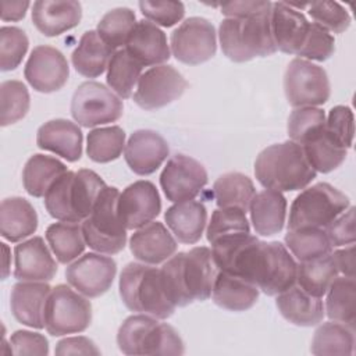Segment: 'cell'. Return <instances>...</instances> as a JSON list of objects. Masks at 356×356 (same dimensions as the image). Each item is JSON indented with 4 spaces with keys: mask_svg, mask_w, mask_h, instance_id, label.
Wrapping results in <instances>:
<instances>
[{
    "mask_svg": "<svg viewBox=\"0 0 356 356\" xmlns=\"http://www.w3.org/2000/svg\"><path fill=\"white\" fill-rule=\"evenodd\" d=\"M218 271L243 278L268 296L296 284L298 263L281 242H264L249 234H232L211 243Z\"/></svg>",
    "mask_w": 356,
    "mask_h": 356,
    "instance_id": "cell-1",
    "label": "cell"
},
{
    "mask_svg": "<svg viewBox=\"0 0 356 356\" xmlns=\"http://www.w3.org/2000/svg\"><path fill=\"white\" fill-rule=\"evenodd\" d=\"M164 284L170 299L175 306L207 300L211 296L218 268L211 249L196 246L189 252L172 254L161 267Z\"/></svg>",
    "mask_w": 356,
    "mask_h": 356,
    "instance_id": "cell-2",
    "label": "cell"
},
{
    "mask_svg": "<svg viewBox=\"0 0 356 356\" xmlns=\"http://www.w3.org/2000/svg\"><path fill=\"white\" fill-rule=\"evenodd\" d=\"M256 179L277 192L305 189L317 175L309 164L302 145L286 140L261 150L254 161Z\"/></svg>",
    "mask_w": 356,
    "mask_h": 356,
    "instance_id": "cell-3",
    "label": "cell"
},
{
    "mask_svg": "<svg viewBox=\"0 0 356 356\" xmlns=\"http://www.w3.org/2000/svg\"><path fill=\"white\" fill-rule=\"evenodd\" d=\"M104 186H107L106 182L92 170L67 171L54 181L43 196L44 207L58 221H83L92 213Z\"/></svg>",
    "mask_w": 356,
    "mask_h": 356,
    "instance_id": "cell-4",
    "label": "cell"
},
{
    "mask_svg": "<svg viewBox=\"0 0 356 356\" xmlns=\"http://www.w3.org/2000/svg\"><path fill=\"white\" fill-rule=\"evenodd\" d=\"M120 296L131 312L145 313L160 320L171 317L175 305L170 299L161 268L146 263H128L118 282Z\"/></svg>",
    "mask_w": 356,
    "mask_h": 356,
    "instance_id": "cell-5",
    "label": "cell"
},
{
    "mask_svg": "<svg viewBox=\"0 0 356 356\" xmlns=\"http://www.w3.org/2000/svg\"><path fill=\"white\" fill-rule=\"evenodd\" d=\"M218 38L222 53L235 63L267 57L277 51L271 32V10L248 18L222 19Z\"/></svg>",
    "mask_w": 356,
    "mask_h": 356,
    "instance_id": "cell-6",
    "label": "cell"
},
{
    "mask_svg": "<svg viewBox=\"0 0 356 356\" xmlns=\"http://www.w3.org/2000/svg\"><path fill=\"white\" fill-rule=\"evenodd\" d=\"M117 345L125 355H182L185 352L184 342L174 327L145 313L124 320L117 332Z\"/></svg>",
    "mask_w": 356,
    "mask_h": 356,
    "instance_id": "cell-7",
    "label": "cell"
},
{
    "mask_svg": "<svg viewBox=\"0 0 356 356\" xmlns=\"http://www.w3.org/2000/svg\"><path fill=\"white\" fill-rule=\"evenodd\" d=\"M118 197L120 191L115 186H104L92 213L82 221L85 242L97 253L115 254L125 248L127 228L117 211Z\"/></svg>",
    "mask_w": 356,
    "mask_h": 356,
    "instance_id": "cell-8",
    "label": "cell"
},
{
    "mask_svg": "<svg viewBox=\"0 0 356 356\" xmlns=\"http://www.w3.org/2000/svg\"><path fill=\"white\" fill-rule=\"evenodd\" d=\"M350 206L345 193L327 182L303 189L292 202L288 229L314 227L325 228Z\"/></svg>",
    "mask_w": 356,
    "mask_h": 356,
    "instance_id": "cell-9",
    "label": "cell"
},
{
    "mask_svg": "<svg viewBox=\"0 0 356 356\" xmlns=\"http://www.w3.org/2000/svg\"><path fill=\"white\" fill-rule=\"evenodd\" d=\"M92 321V305L72 286L51 288L44 309V328L53 337L85 331Z\"/></svg>",
    "mask_w": 356,
    "mask_h": 356,
    "instance_id": "cell-10",
    "label": "cell"
},
{
    "mask_svg": "<svg viewBox=\"0 0 356 356\" xmlns=\"http://www.w3.org/2000/svg\"><path fill=\"white\" fill-rule=\"evenodd\" d=\"M284 90L288 103L298 107H316L330 99L331 88L323 67L303 58H293L284 75Z\"/></svg>",
    "mask_w": 356,
    "mask_h": 356,
    "instance_id": "cell-11",
    "label": "cell"
},
{
    "mask_svg": "<svg viewBox=\"0 0 356 356\" xmlns=\"http://www.w3.org/2000/svg\"><path fill=\"white\" fill-rule=\"evenodd\" d=\"M122 100L96 81L81 83L71 100L72 118L85 128L117 121L122 115Z\"/></svg>",
    "mask_w": 356,
    "mask_h": 356,
    "instance_id": "cell-12",
    "label": "cell"
},
{
    "mask_svg": "<svg viewBox=\"0 0 356 356\" xmlns=\"http://www.w3.org/2000/svg\"><path fill=\"white\" fill-rule=\"evenodd\" d=\"M171 51L178 61L188 65L210 60L217 51L214 25L202 17L186 18L171 33Z\"/></svg>",
    "mask_w": 356,
    "mask_h": 356,
    "instance_id": "cell-13",
    "label": "cell"
},
{
    "mask_svg": "<svg viewBox=\"0 0 356 356\" xmlns=\"http://www.w3.org/2000/svg\"><path fill=\"white\" fill-rule=\"evenodd\" d=\"M186 88V79L172 65H154L140 75L134 102L143 110H157L181 97Z\"/></svg>",
    "mask_w": 356,
    "mask_h": 356,
    "instance_id": "cell-14",
    "label": "cell"
},
{
    "mask_svg": "<svg viewBox=\"0 0 356 356\" xmlns=\"http://www.w3.org/2000/svg\"><path fill=\"white\" fill-rule=\"evenodd\" d=\"M207 184L204 167L186 154L172 156L160 175V185L165 197L172 202L193 200Z\"/></svg>",
    "mask_w": 356,
    "mask_h": 356,
    "instance_id": "cell-15",
    "label": "cell"
},
{
    "mask_svg": "<svg viewBox=\"0 0 356 356\" xmlns=\"http://www.w3.org/2000/svg\"><path fill=\"white\" fill-rule=\"evenodd\" d=\"M115 273L117 264L110 256L86 253L65 268V278L83 296L97 298L110 289Z\"/></svg>",
    "mask_w": 356,
    "mask_h": 356,
    "instance_id": "cell-16",
    "label": "cell"
},
{
    "mask_svg": "<svg viewBox=\"0 0 356 356\" xmlns=\"http://www.w3.org/2000/svg\"><path fill=\"white\" fill-rule=\"evenodd\" d=\"M24 75L35 90L51 93L60 90L67 83L70 67L65 56L58 49L40 44L31 51Z\"/></svg>",
    "mask_w": 356,
    "mask_h": 356,
    "instance_id": "cell-17",
    "label": "cell"
},
{
    "mask_svg": "<svg viewBox=\"0 0 356 356\" xmlns=\"http://www.w3.org/2000/svg\"><path fill=\"white\" fill-rule=\"evenodd\" d=\"M117 211L127 229H138L152 222L161 211L157 188L145 179L128 185L120 193Z\"/></svg>",
    "mask_w": 356,
    "mask_h": 356,
    "instance_id": "cell-18",
    "label": "cell"
},
{
    "mask_svg": "<svg viewBox=\"0 0 356 356\" xmlns=\"http://www.w3.org/2000/svg\"><path fill=\"white\" fill-rule=\"evenodd\" d=\"M168 153L167 140L152 129L135 131L124 147V159L131 171L138 175L153 174L164 163Z\"/></svg>",
    "mask_w": 356,
    "mask_h": 356,
    "instance_id": "cell-19",
    "label": "cell"
},
{
    "mask_svg": "<svg viewBox=\"0 0 356 356\" xmlns=\"http://www.w3.org/2000/svg\"><path fill=\"white\" fill-rule=\"evenodd\" d=\"M14 277L19 281H51L57 273V263L42 236L21 242L14 249Z\"/></svg>",
    "mask_w": 356,
    "mask_h": 356,
    "instance_id": "cell-20",
    "label": "cell"
},
{
    "mask_svg": "<svg viewBox=\"0 0 356 356\" xmlns=\"http://www.w3.org/2000/svg\"><path fill=\"white\" fill-rule=\"evenodd\" d=\"M310 22L305 15L284 1L273 3L271 32L277 50L286 54H298L302 49Z\"/></svg>",
    "mask_w": 356,
    "mask_h": 356,
    "instance_id": "cell-21",
    "label": "cell"
},
{
    "mask_svg": "<svg viewBox=\"0 0 356 356\" xmlns=\"http://www.w3.org/2000/svg\"><path fill=\"white\" fill-rule=\"evenodd\" d=\"M51 286L42 281H21L11 289L10 306L17 321L32 327H44V309Z\"/></svg>",
    "mask_w": 356,
    "mask_h": 356,
    "instance_id": "cell-22",
    "label": "cell"
},
{
    "mask_svg": "<svg viewBox=\"0 0 356 356\" xmlns=\"http://www.w3.org/2000/svg\"><path fill=\"white\" fill-rule=\"evenodd\" d=\"M178 243L163 222L152 221L138 228L131 239L129 249L135 259L146 264H160L177 252Z\"/></svg>",
    "mask_w": 356,
    "mask_h": 356,
    "instance_id": "cell-23",
    "label": "cell"
},
{
    "mask_svg": "<svg viewBox=\"0 0 356 356\" xmlns=\"http://www.w3.org/2000/svg\"><path fill=\"white\" fill-rule=\"evenodd\" d=\"M82 18L81 3L74 0H39L32 6V22L44 36H58L75 28Z\"/></svg>",
    "mask_w": 356,
    "mask_h": 356,
    "instance_id": "cell-24",
    "label": "cell"
},
{
    "mask_svg": "<svg viewBox=\"0 0 356 356\" xmlns=\"http://www.w3.org/2000/svg\"><path fill=\"white\" fill-rule=\"evenodd\" d=\"M125 50L143 67L161 65L171 57L165 33L147 19L136 22L127 40Z\"/></svg>",
    "mask_w": 356,
    "mask_h": 356,
    "instance_id": "cell-25",
    "label": "cell"
},
{
    "mask_svg": "<svg viewBox=\"0 0 356 356\" xmlns=\"http://www.w3.org/2000/svg\"><path fill=\"white\" fill-rule=\"evenodd\" d=\"M82 132L79 127L64 118L44 122L36 134V145L43 150L56 153L67 161H78L82 156Z\"/></svg>",
    "mask_w": 356,
    "mask_h": 356,
    "instance_id": "cell-26",
    "label": "cell"
},
{
    "mask_svg": "<svg viewBox=\"0 0 356 356\" xmlns=\"http://www.w3.org/2000/svg\"><path fill=\"white\" fill-rule=\"evenodd\" d=\"M275 305L285 320L300 327L317 325L325 316L323 300L295 285L278 293Z\"/></svg>",
    "mask_w": 356,
    "mask_h": 356,
    "instance_id": "cell-27",
    "label": "cell"
},
{
    "mask_svg": "<svg viewBox=\"0 0 356 356\" xmlns=\"http://www.w3.org/2000/svg\"><path fill=\"white\" fill-rule=\"evenodd\" d=\"M164 220L178 242L193 245L202 238L207 222V210L203 203L196 200L178 202L167 209Z\"/></svg>",
    "mask_w": 356,
    "mask_h": 356,
    "instance_id": "cell-28",
    "label": "cell"
},
{
    "mask_svg": "<svg viewBox=\"0 0 356 356\" xmlns=\"http://www.w3.org/2000/svg\"><path fill=\"white\" fill-rule=\"evenodd\" d=\"M250 220L256 234L271 236L284 228L286 217V199L281 192L264 189L254 193L249 204Z\"/></svg>",
    "mask_w": 356,
    "mask_h": 356,
    "instance_id": "cell-29",
    "label": "cell"
},
{
    "mask_svg": "<svg viewBox=\"0 0 356 356\" xmlns=\"http://www.w3.org/2000/svg\"><path fill=\"white\" fill-rule=\"evenodd\" d=\"M38 229L35 207L24 197H7L0 204V234L10 242H19Z\"/></svg>",
    "mask_w": 356,
    "mask_h": 356,
    "instance_id": "cell-30",
    "label": "cell"
},
{
    "mask_svg": "<svg viewBox=\"0 0 356 356\" xmlns=\"http://www.w3.org/2000/svg\"><path fill=\"white\" fill-rule=\"evenodd\" d=\"M114 53V49L104 43L96 31H86L72 51L71 61L78 74L97 78L107 70Z\"/></svg>",
    "mask_w": 356,
    "mask_h": 356,
    "instance_id": "cell-31",
    "label": "cell"
},
{
    "mask_svg": "<svg viewBox=\"0 0 356 356\" xmlns=\"http://www.w3.org/2000/svg\"><path fill=\"white\" fill-rule=\"evenodd\" d=\"M211 296L214 303L225 310L245 312L257 302L259 288L243 278L218 271Z\"/></svg>",
    "mask_w": 356,
    "mask_h": 356,
    "instance_id": "cell-32",
    "label": "cell"
},
{
    "mask_svg": "<svg viewBox=\"0 0 356 356\" xmlns=\"http://www.w3.org/2000/svg\"><path fill=\"white\" fill-rule=\"evenodd\" d=\"M302 147L312 168L321 174L337 170L348 154V149L325 127L307 139Z\"/></svg>",
    "mask_w": 356,
    "mask_h": 356,
    "instance_id": "cell-33",
    "label": "cell"
},
{
    "mask_svg": "<svg viewBox=\"0 0 356 356\" xmlns=\"http://www.w3.org/2000/svg\"><path fill=\"white\" fill-rule=\"evenodd\" d=\"M67 172L64 163L46 154H33L22 171L25 191L33 197H43L57 178Z\"/></svg>",
    "mask_w": 356,
    "mask_h": 356,
    "instance_id": "cell-34",
    "label": "cell"
},
{
    "mask_svg": "<svg viewBox=\"0 0 356 356\" xmlns=\"http://www.w3.org/2000/svg\"><path fill=\"white\" fill-rule=\"evenodd\" d=\"M325 314L330 320L356 325V282L352 277H337L327 291Z\"/></svg>",
    "mask_w": 356,
    "mask_h": 356,
    "instance_id": "cell-35",
    "label": "cell"
},
{
    "mask_svg": "<svg viewBox=\"0 0 356 356\" xmlns=\"http://www.w3.org/2000/svg\"><path fill=\"white\" fill-rule=\"evenodd\" d=\"M355 349V328L343 323L328 321L321 324L312 339L310 352L317 356H349Z\"/></svg>",
    "mask_w": 356,
    "mask_h": 356,
    "instance_id": "cell-36",
    "label": "cell"
},
{
    "mask_svg": "<svg viewBox=\"0 0 356 356\" xmlns=\"http://www.w3.org/2000/svg\"><path fill=\"white\" fill-rule=\"evenodd\" d=\"M46 239L61 264H68L78 259L85 250L86 242L82 225L78 222H54L46 229Z\"/></svg>",
    "mask_w": 356,
    "mask_h": 356,
    "instance_id": "cell-37",
    "label": "cell"
},
{
    "mask_svg": "<svg viewBox=\"0 0 356 356\" xmlns=\"http://www.w3.org/2000/svg\"><path fill=\"white\" fill-rule=\"evenodd\" d=\"M338 273L332 253H330L309 261H299L296 282L307 293L321 298L327 293Z\"/></svg>",
    "mask_w": 356,
    "mask_h": 356,
    "instance_id": "cell-38",
    "label": "cell"
},
{
    "mask_svg": "<svg viewBox=\"0 0 356 356\" xmlns=\"http://www.w3.org/2000/svg\"><path fill=\"white\" fill-rule=\"evenodd\" d=\"M213 193L218 207H238L248 211L256 189L248 175L241 172H227L216 179Z\"/></svg>",
    "mask_w": 356,
    "mask_h": 356,
    "instance_id": "cell-39",
    "label": "cell"
},
{
    "mask_svg": "<svg viewBox=\"0 0 356 356\" xmlns=\"http://www.w3.org/2000/svg\"><path fill=\"white\" fill-rule=\"evenodd\" d=\"M143 65L136 61L125 49L117 50L107 67V85L118 97L129 99L142 75Z\"/></svg>",
    "mask_w": 356,
    "mask_h": 356,
    "instance_id": "cell-40",
    "label": "cell"
},
{
    "mask_svg": "<svg viewBox=\"0 0 356 356\" xmlns=\"http://www.w3.org/2000/svg\"><path fill=\"white\" fill-rule=\"evenodd\" d=\"M285 246L299 261H309L330 254L332 246L323 228L303 227L288 229L285 234Z\"/></svg>",
    "mask_w": 356,
    "mask_h": 356,
    "instance_id": "cell-41",
    "label": "cell"
},
{
    "mask_svg": "<svg viewBox=\"0 0 356 356\" xmlns=\"http://www.w3.org/2000/svg\"><path fill=\"white\" fill-rule=\"evenodd\" d=\"M86 153L95 163H110L118 159L125 147V132L121 127L92 129L86 138Z\"/></svg>",
    "mask_w": 356,
    "mask_h": 356,
    "instance_id": "cell-42",
    "label": "cell"
},
{
    "mask_svg": "<svg viewBox=\"0 0 356 356\" xmlns=\"http://www.w3.org/2000/svg\"><path fill=\"white\" fill-rule=\"evenodd\" d=\"M135 13L128 7H117L106 13L97 24V35L111 49L127 44V40L136 25Z\"/></svg>",
    "mask_w": 356,
    "mask_h": 356,
    "instance_id": "cell-43",
    "label": "cell"
},
{
    "mask_svg": "<svg viewBox=\"0 0 356 356\" xmlns=\"http://www.w3.org/2000/svg\"><path fill=\"white\" fill-rule=\"evenodd\" d=\"M29 92L17 79H8L0 85V125L7 127L22 120L29 110Z\"/></svg>",
    "mask_w": 356,
    "mask_h": 356,
    "instance_id": "cell-44",
    "label": "cell"
},
{
    "mask_svg": "<svg viewBox=\"0 0 356 356\" xmlns=\"http://www.w3.org/2000/svg\"><path fill=\"white\" fill-rule=\"evenodd\" d=\"M241 232H250V224L246 217V211L238 207H218L211 214L206 236L207 241L213 243L222 236Z\"/></svg>",
    "mask_w": 356,
    "mask_h": 356,
    "instance_id": "cell-45",
    "label": "cell"
},
{
    "mask_svg": "<svg viewBox=\"0 0 356 356\" xmlns=\"http://www.w3.org/2000/svg\"><path fill=\"white\" fill-rule=\"evenodd\" d=\"M325 127V113L318 107H298L288 118V136L291 140L303 145Z\"/></svg>",
    "mask_w": 356,
    "mask_h": 356,
    "instance_id": "cell-46",
    "label": "cell"
},
{
    "mask_svg": "<svg viewBox=\"0 0 356 356\" xmlns=\"http://www.w3.org/2000/svg\"><path fill=\"white\" fill-rule=\"evenodd\" d=\"M29 40L18 26L0 28V68L1 71L15 70L28 51Z\"/></svg>",
    "mask_w": 356,
    "mask_h": 356,
    "instance_id": "cell-47",
    "label": "cell"
},
{
    "mask_svg": "<svg viewBox=\"0 0 356 356\" xmlns=\"http://www.w3.org/2000/svg\"><path fill=\"white\" fill-rule=\"evenodd\" d=\"M309 15L330 33H342L350 25V15L337 1H314L309 4Z\"/></svg>",
    "mask_w": 356,
    "mask_h": 356,
    "instance_id": "cell-48",
    "label": "cell"
},
{
    "mask_svg": "<svg viewBox=\"0 0 356 356\" xmlns=\"http://www.w3.org/2000/svg\"><path fill=\"white\" fill-rule=\"evenodd\" d=\"M335 50V40L334 36L324 29L323 26L317 25L316 22H310L309 32L306 40L296 56L299 58H307L314 61H325L328 60Z\"/></svg>",
    "mask_w": 356,
    "mask_h": 356,
    "instance_id": "cell-49",
    "label": "cell"
},
{
    "mask_svg": "<svg viewBox=\"0 0 356 356\" xmlns=\"http://www.w3.org/2000/svg\"><path fill=\"white\" fill-rule=\"evenodd\" d=\"M139 8L147 21L165 28L179 22L185 14L181 1H139Z\"/></svg>",
    "mask_w": 356,
    "mask_h": 356,
    "instance_id": "cell-50",
    "label": "cell"
},
{
    "mask_svg": "<svg viewBox=\"0 0 356 356\" xmlns=\"http://www.w3.org/2000/svg\"><path fill=\"white\" fill-rule=\"evenodd\" d=\"M325 128L335 138H338L346 149L352 146L355 125H353V113L348 106L332 107L325 120Z\"/></svg>",
    "mask_w": 356,
    "mask_h": 356,
    "instance_id": "cell-51",
    "label": "cell"
},
{
    "mask_svg": "<svg viewBox=\"0 0 356 356\" xmlns=\"http://www.w3.org/2000/svg\"><path fill=\"white\" fill-rule=\"evenodd\" d=\"M355 207L349 206L342 214H339L331 224L325 227V234L331 246H345L355 243Z\"/></svg>",
    "mask_w": 356,
    "mask_h": 356,
    "instance_id": "cell-52",
    "label": "cell"
},
{
    "mask_svg": "<svg viewBox=\"0 0 356 356\" xmlns=\"http://www.w3.org/2000/svg\"><path fill=\"white\" fill-rule=\"evenodd\" d=\"M10 346L14 355H49V341L44 335L39 332H32L26 330L15 331L10 338Z\"/></svg>",
    "mask_w": 356,
    "mask_h": 356,
    "instance_id": "cell-53",
    "label": "cell"
},
{
    "mask_svg": "<svg viewBox=\"0 0 356 356\" xmlns=\"http://www.w3.org/2000/svg\"><path fill=\"white\" fill-rule=\"evenodd\" d=\"M271 1H231L221 4V14L227 18H248L261 11L271 10Z\"/></svg>",
    "mask_w": 356,
    "mask_h": 356,
    "instance_id": "cell-54",
    "label": "cell"
},
{
    "mask_svg": "<svg viewBox=\"0 0 356 356\" xmlns=\"http://www.w3.org/2000/svg\"><path fill=\"white\" fill-rule=\"evenodd\" d=\"M56 355H100L99 348L95 342L86 337H70L61 339L56 349Z\"/></svg>",
    "mask_w": 356,
    "mask_h": 356,
    "instance_id": "cell-55",
    "label": "cell"
},
{
    "mask_svg": "<svg viewBox=\"0 0 356 356\" xmlns=\"http://www.w3.org/2000/svg\"><path fill=\"white\" fill-rule=\"evenodd\" d=\"M335 266L338 271H341L345 277L355 278V245L350 243L349 246L335 250L332 253Z\"/></svg>",
    "mask_w": 356,
    "mask_h": 356,
    "instance_id": "cell-56",
    "label": "cell"
},
{
    "mask_svg": "<svg viewBox=\"0 0 356 356\" xmlns=\"http://www.w3.org/2000/svg\"><path fill=\"white\" fill-rule=\"evenodd\" d=\"M31 6L29 1L22 0H1V19L3 21H19L25 17L28 7Z\"/></svg>",
    "mask_w": 356,
    "mask_h": 356,
    "instance_id": "cell-57",
    "label": "cell"
},
{
    "mask_svg": "<svg viewBox=\"0 0 356 356\" xmlns=\"http://www.w3.org/2000/svg\"><path fill=\"white\" fill-rule=\"evenodd\" d=\"M1 250H3V273H1V278L6 280L8 277L10 273V261H11V252L10 248L7 246V243L1 242Z\"/></svg>",
    "mask_w": 356,
    "mask_h": 356,
    "instance_id": "cell-58",
    "label": "cell"
}]
</instances>
